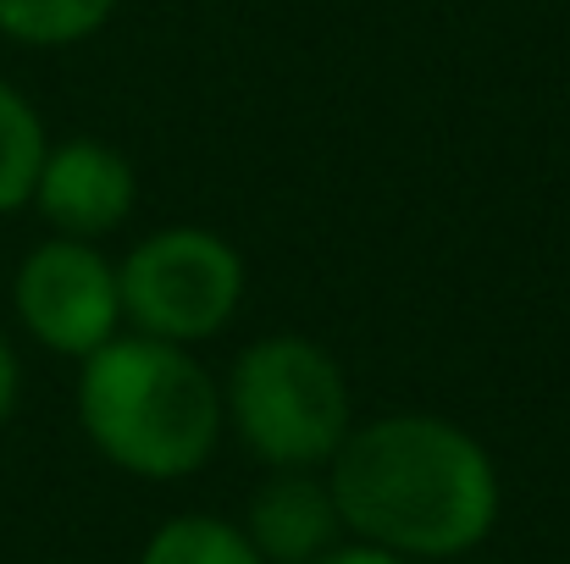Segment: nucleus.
<instances>
[{"label": "nucleus", "instance_id": "f257e3e1", "mask_svg": "<svg viewBox=\"0 0 570 564\" xmlns=\"http://www.w3.org/2000/svg\"><path fill=\"white\" fill-rule=\"evenodd\" d=\"M338 521L399 560H460L499 521L488 448L443 415H382L350 426L327 459Z\"/></svg>", "mask_w": 570, "mask_h": 564}, {"label": "nucleus", "instance_id": "f03ea898", "mask_svg": "<svg viewBox=\"0 0 570 564\" xmlns=\"http://www.w3.org/2000/svg\"><path fill=\"white\" fill-rule=\"evenodd\" d=\"M78 420L89 443L128 476H194L222 437V387L184 344L117 333L78 372Z\"/></svg>", "mask_w": 570, "mask_h": 564}, {"label": "nucleus", "instance_id": "7ed1b4c3", "mask_svg": "<svg viewBox=\"0 0 570 564\" xmlns=\"http://www.w3.org/2000/svg\"><path fill=\"white\" fill-rule=\"evenodd\" d=\"M222 415L233 420L238 443L272 471L327 465L355 426L344 366L299 333H272L233 360Z\"/></svg>", "mask_w": 570, "mask_h": 564}, {"label": "nucleus", "instance_id": "20e7f679", "mask_svg": "<svg viewBox=\"0 0 570 564\" xmlns=\"http://www.w3.org/2000/svg\"><path fill=\"white\" fill-rule=\"evenodd\" d=\"M122 321L161 344L216 338L244 305V260L210 227H161L117 266Z\"/></svg>", "mask_w": 570, "mask_h": 564}, {"label": "nucleus", "instance_id": "39448f33", "mask_svg": "<svg viewBox=\"0 0 570 564\" xmlns=\"http://www.w3.org/2000/svg\"><path fill=\"white\" fill-rule=\"evenodd\" d=\"M11 305L50 355H72V360H89L122 327L117 266L83 238H50L28 249L11 283Z\"/></svg>", "mask_w": 570, "mask_h": 564}, {"label": "nucleus", "instance_id": "423d86ee", "mask_svg": "<svg viewBox=\"0 0 570 564\" xmlns=\"http://www.w3.org/2000/svg\"><path fill=\"white\" fill-rule=\"evenodd\" d=\"M139 199V178L134 167L100 145V139H67L56 150H45L39 184H33V205L39 216L56 227V238H106L111 227L128 221Z\"/></svg>", "mask_w": 570, "mask_h": 564}, {"label": "nucleus", "instance_id": "0eeeda50", "mask_svg": "<svg viewBox=\"0 0 570 564\" xmlns=\"http://www.w3.org/2000/svg\"><path fill=\"white\" fill-rule=\"evenodd\" d=\"M338 504L333 487L316 471H272L249 509H244V537L266 564H311L327 548H338Z\"/></svg>", "mask_w": 570, "mask_h": 564}, {"label": "nucleus", "instance_id": "6e6552de", "mask_svg": "<svg viewBox=\"0 0 570 564\" xmlns=\"http://www.w3.org/2000/svg\"><path fill=\"white\" fill-rule=\"evenodd\" d=\"M139 564H266V560L255 554L244 526L216 521V515H178V521L156 526V537L145 543Z\"/></svg>", "mask_w": 570, "mask_h": 564}, {"label": "nucleus", "instance_id": "1a4fd4ad", "mask_svg": "<svg viewBox=\"0 0 570 564\" xmlns=\"http://www.w3.org/2000/svg\"><path fill=\"white\" fill-rule=\"evenodd\" d=\"M45 122L39 111L0 78V216L28 205L33 184H39V167H45Z\"/></svg>", "mask_w": 570, "mask_h": 564}, {"label": "nucleus", "instance_id": "9d476101", "mask_svg": "<svg viewBox=\"0 0 570 564\" xmlns=\"http://www.w3.org/2000/svg\"><path fill=\"white\" fill-rule=\"evenodd\" d=\"M117 0H0V33L22 44H78L111 22Z\"/></svg>", "mask_w": 570, "mask_h": 564}, {"label": "nucleus", "instance_id": "9b49d317", "mask_svg": "<svg viewBox=\"0 0 570 564\" xmlns=\"http://www.w3.org/2000/svg\"><path fill=\"white\" fill-rule=\"evenodd\" d=\"M311 564H410V560H399L387 548H372V543H350V548H327L322 560H311Z\"/></svg>", "mask_w": 570, "mask_h": 564}, {"label": "nucleus", "instance_id": "f8f14e48", "mask_svg": "<svg viewBox=\"0 0 570 564\" xmlns=\"http://www.w3.org/2000/svg\"><path fill=\"white\" fill-rule=\"evenodd\" d=\"M11 404H17V355H11V344L0 338V420L11 415Z\"/></svg>", "mask_w": 570, "mask_h": 564}]
</instances>
